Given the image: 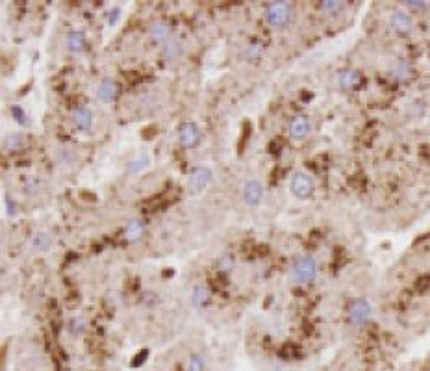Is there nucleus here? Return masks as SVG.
<instances>
[{
	"label": "nucleus",
	"instance_id": "f257e3e1",
	"mask_svg": "<svg viewBox=\"0 0 430 371\" xmlns=\"http://www.w3.org/2000/svg\"><path fill=\"white\" fill-rule=\"evenodd\" d=\"M291 8L288 2H271L265 8V19L274 28H282L290 22Z\"/></svg>",
	"mask_w": 430,
	"mask_h": 371
},
{
	"label": "nucleus",
	"instance_id": "f03ea898",
	"mask_svg": "<svg viewBox=\"0 0 430 371\" xmlns=\"http://www.w3.org/2000/svg\"><path fill=\"white\" fill-rule=\"evenodd\" d=\"M317 275V262L313 260V256H310V254H304V256H300L297 262H295V266H293V277L297 282H302V284H306V282H312L313 278Z\"/></svg>",
	"mask_w": 430,
	"mask_h": 371
},
{
	"label": "nucleus",
	"instance_id": "7ed1b4c3",
	"mask_svg": "<svg viewBox=\"0 0 430 371\" xmlns=\"http://www.w3.org/2000/svg\"><path fill=\"white\" fill-rule=\"evenodd\" d=\"M313 180L310 178V175L306 173H302V171H297L295 175L291 176V182H290V189L291 193L295 195L297 199H310L312 195H313Z\"/></svg>",
	"mask_w": 430,
	"mask_h": 371
},
{
	"label": "nucleus",
	"instance_id": "20e7f679",
	"mask_svg": "<svg viewBox=\"0 0 430 371\" xmlns=\"http://www.w3.org/2000/svg\"><path fill=\"white\" fill-rule=\"evenodd\" d=\"M371 317V305L365 299H356L349 306V321L356 327L365 325Z\"/></svg>",
	"mask_w": 430,
	"mask_h": 371
},
{
	"label": "nucleus",
	"instance_id": "39448f33",
	"mask_svg": "<svg viewBox=\"0 0 430 371\" xmlns=\"http://www.w3.org/2000/svg\"><path fill=\"white\" fill-rule=\"evenodd\" d=\"M212 180V171L210 167L200 165L195 167L191 173H189V180H187V187L191 193H200L202 189H206V186L210 184Z\"/></svg>",
	"mask_w": 430,
	"mask_h": 371
},
{
	"label": "nucleus",
	"instance_id": "423d86ee",
	"mask_svg": "<svg viewBox=\"0 0 430 371\" xmlns=\"http://www.w3.org/2000/svg\"><path fill=\"white\" fill-rule=\"evenodd\" d=\"M71 121L80 132H89L93 126V113L87 106H76L71 111Z\"/></svg>",
	"mask_w": 430,
	"mask_h": 371
},
{
	"label": "nucleus",
	"instance_id": "0eeeda50",
	"mask_svg": "<svg viewBox=\"0 0 430 371\" xmlns=\"http://www.w3.org/2000/svg\"><path fill=\"white\" fill-rule=\"evenodd\" d=\"M178 138H180L182 147L193 148L200 141V128L196 126L195 123H184L180 126V130H178Z\"/></svg>",
	"mask_w": 430,
	"mask_h": 371
},
{
	"label": "nucleus",
	"instance_id": "6e6552de",
	"mask_svg": "<svg viewBox=\"0 0 430 371\" xmlns=\"http://www.w3.org/2000/svg\"><path fill=\"white\" fill-rule=\"evenodd\" d=\"M119 95V85L112 78H102L97 87V99L100 102H112Z\"/></svg>",
	"mask_w": 430,
	"mask_h": 371
},
{
	"label": "nucleus",
	"instance_id": "1a4fd4ad",
	"mask_svg": "<svg viewBox=\"0 0 430 371\" xmlns=\"http://www.w3.org/2000/svg\"><path fill=\"white\" fill-rule=\"evenodd\" d=\"M262 197H263V187L258 180H249V182H245V186H243L245 203L251 204V206H258V204L262 203Z\"/></svg>",
	"mask_w": 430,
	"mask_h": 371
},
{
	"label": "nucleus",
	"instance_id": "9d476101",
	"mask_svg": "<svg viewBox=\"0 0 430 371\" xmlns=\"http://www.w3.org/2000/svg\"><path fill=\"white\" fill-rule=\"evenodd\" d=\"M390 24L395 32H399V34H406V32H410L411 26H413V21L411 17L406 13V11H401V9H397V11H393L391 17H390Z\"/></svg>",
	"mask_w": 430,
	"mask_h": 371
},
{
	"label": "nucleus",
	"instance_id": "9b49d317",
	"mask_svg": "<svg viewBox=\"0 0 430 371\" xmlns=\"http://www.w3.org/2000/svg\"><path fill=\"white\" fill-rule=\"evenodd\" d=\"M310 128H312V124H310L308 117L299 115V117H295V119L290 123V136L293 139L300 141V139H304L310 134Z\"/></svg>",
	"mask_w": 430,
	"mask_h": 371
},
{
	"label": "nucleus",
	"instance_id": "f8f14e48",
	"mask_svg": "<svg viewBox=\"0 0 430 371\" xmlns=\"http://www.w3.org/2000/svg\"><path fill=\"white\" fill-rule=\"evenodd\" d=\"M362 83V74L354 69H345L339 73V85L345 89H354Z\"/></svg>",
	"mask_w": 430,
	"mask_h": 371
},
{
	"label": "nucleus",
	"instance_id": "ddd939ff",
	"mask_svg": "<svg viewBox=\"0 0 430 371\" xmlns=\"http://www.w3.org/2000/svg\"><path fill=\"white\" fill-rule=\"evenodd\" d=\"M65 43L71 52H82L85 48V36L78 30H71L65 37Z\"/></svg>",
	"mask_w": 430,
	"mask_h": 371
},
{
	"label": "nucleus",
	"instance_id": "4468645a",
	"mask_svg": "<svg viewBox=\"0 0 430 371\" xmlns=\"http://www.w3.org/2000/svg\"><path fill=\"white\" fill-rule=\"evenodd\" d=\"M143 232H145V223L134 219V221L126 223V227H124V238L130 241H136L143 236Z\"/></svg>",
	"mask_w": 430,
	"mask_h": 371
},
{
	"label": "nucleus",
	"instance_id": "2eb2a0df",
	"mask_svg": "<svg viewBox=\"0 0 430 371\" xmlns=\"http://www.w3.org/2000/svg\"><path fill=\"white\" fill-rule=\"evenodd\" d=\"M171 34V28L165 21H154L152 24H150V36L154 41H165Z\"/></svg>",
	"mask_w": 430,
	"mask_h": 371
},
{
	"label": "nucleus",
	"instance_id": "dca6fc26",
	"mask_svg": "<svg viewBox=\"0 0 430 371\" xmlns=\"http://www.w3.org/2000/svg\"><path fill=\"white\" fill-rule=\"evenodd\" d=\"M191 303L196 308H202L210 303V291L206 286H196L193 291H191Z\"/></svg>",
	"mask_w": 430,
	"mask_h": 371
},
{
	"label": "nucleus",
	"instance_id": "f3484780",
	"mask_svg": "<svg viewBox=\"0 0 430 371\" xmlns=\"http://www.w3.org/2000/svg\"><path fill=\"white\" fill-rule=\"evenodd\" d=\"M150 164V158L147 152H139L137 156L132 160L130 164H128V173H132V175H136V173H141L145 167L149 165Z\"/></svg>",
	"mask_w": 430,
	"mask_h": 371
},
{
	"label": "nucleus",
	"instance_id": "a211bd4d",
	"mask_svg": "<svg viewBox=\"0 0 430 371\" xmlns=\"http://www.w3.org/2000/svg\"><path fill=\"white\" fill-rule=\"evenodd\" d=\"M343 2H339V0H325V2H321L319 4V9L323 11V13H327V15H337V13H341L343 11Z\"/></svg>",
	"mask_w": 430,
	"mask_h": 371
},
{
	"label": "nucleus",
	"instance_id": "6ab92c4d",
	"mask_svg": "<svg viewBox=\"0 0 430 371\" xmlns=\"http://www.w3.org/2000/svg\"><path fill=\"white\" fill-rule=\"evenodd\" d=\"M85 325H87L85 317H82V315H75V317L69 319L67 330H69L71 334H75V336H78V334H82L85 330Z\"/></svg>",
	"mask_w": 430,
	"mask_h": 371
},
{
	"label": "nucleus",
	"instance_id": "aec40b11",
	"mask_svg": "<svg viewBox=\"0 0 430 371\" xmlns=\"http://www.w3.org/2000/svg\"><path fill=\"white\" fill-rule=\"evenodd\" d=\"M32 241H34V247L39 250H48L50 245H52V238L48 236L47 232H36Z\"/></svg>",
	"mask_w": 430,
	"mask_h": 371
},
{
	"label": "nucleus",
	"instance_id": "412c9836",
	"mask_svg": "<svg viewBox=\"0 0 430 371\" xmlns=\"http://www.w3.org/2000/svg\"><path fill=\"white\" fill-rule=\"evenodd\" d=\"M263 54V46L262 43H258V41H253L251 45H247L245 48V58L249 60V62H258Z\"/></svg>",
	"mask_w": 430,
	"mask_h": 371
},
{
	"label": "nucleus",
	"instance_id": "4be33fe9",
	"mask_svg": "<svg viewBox=\"0 0 430 371\" xmlns=\"http://www.w3.org/2000/svg\"><path fill=\"white\" fill-rule=\"evenodd\" d=\"M393 76L397 78V80H406V78H410V74H411V69H410V65L406 63V62H399V63L393 67Z\"/></svg>",
	"mask_w": 430,
	"mask_h": 371
},
{
	"label": "nucleus",
	"instance_id": "5701e85b",
	"mask_svg": "<svg viewBox=\"0 0 430 371\" xmlns=\"http://www.w3.org/2000/svg\"><path fill=\"white\" fill-rule=\"evenodd\" d=\"M180 54V43L178 41H169L163 45V56L169 58V60H173V58H176Z\"/></svg>",
	"mask_w": 430,
	"mask_h": 371
},
{
	"label": "nucleus",
	"instance_id": "b1692460",
	"mask_svg": "<svg viewBox=\"0 0 430 371\" xmlns=\"http://www.w3.org/2000/svg\"><path fill=\"white\" fill-rule=\"evenodd\" d=\"M20 143H22V139H20L19 134H10V136H6L4 139V147L8 148V150H17L20 147Z\"/></svg>",
	"mask_w": 430,
	"mask_h": 371
},
{
	"label": "nucleus",
	"instance_id": "393cba45",
	"mask_svg": "<svg viewBox=\"0 0 430 371\" xmlns=\"http://www.w3.org/2000/svg\"><path fill=\"white\" fill-rule=\"evenodd\" d=\"M232 266H234V258L230 254H223L217 258V269H221V271H228Z\"/></svg>",
	"mask_w": 430,
	"mask_h": 371
},
{
	"label": "nucleus",
	"instance_id": "a878e982",
	"mask_svg": "<svg viewBox=\"0 0 430 371\" xmlns=\"http://www.w3.org/2000/svg\"><path fill=\"white\" fill-rule=\"evenodd\" d=\"M39 186H41V182H39L36 176H28V178L22 182V187H24L28 193H36L39 189Z\"/></svg>",
	"mask_w": 430,
	"mask_h": 371
},
{
	"label": "nucleus",
	"instance_id": "bb28decb",
	"mask_svg": "<svg viewBox=\"0 0 430 371\" xmlns=\"http://www.w3.org/2000/svg\"><path fill=\"white\" fill-rule=\"evenodd\" d=\"M189 371H204V360L198 354H191V358H189Z\"/></svg>",
	"mask_w": 430,
	"mask_h": 371
},
{
	"label": "nucleus",
	"instance_id": "cd10ccee",
	"mask_svg": "<svg viewBox=\"0 0 430 371\" xmlns=\"http://www.w3.org/2000/svg\"><path fill=\"white\" fill-rule=\"evenodd\" d=\"M147 356H149V349H143V351H139L137 354H136V358L132 360V368H139L141 364L147 360Z\"/></svg>",
	"mask_w": 430,
	"mask_h": 371
},
{
	"label": "nucleus",
	"instance_id": "c85d7f7f",
	"mask_svg": "<svg viewBox=\"0 0 430 371\" xmlns=\"http://www.w3.org/2000/svg\"><path fill=\"white\" fill-rule=\"evenodd\" d=\"M141 301H143L145 305L152 306V305H158V303H159V297L156 295V293H152V291H145V293H143V299H141Z\"/></svg>",
	"mask_w": 430,
	"mask_h": 371
},
{
	"label": "nucleus",
	"instance_id": "c756f323",
	"mask_svg": "<svg viewBox=\"0 0 430 371\" xmlns=\"http://www.w3.org/2000/svg\"><path fill=\"white\" fill-rule=\"evenodd\" d=\"M10 113H11V115H13V117H15V119L19 121L20 124H24V123H28V121H26V113H24V111L20 110L19 106H13V108H11V110H10Z\"/></svg>",
	"mask_w": 430,
	"mask_h": 371
},
{
	"label": "nucleus",
	"instance_id": "7c9ffc66",
	"mask_svg": "<svg viewBox=\"0 0 430 371\" xmlns=\"http://www.w3.org/2000/svg\"><path fill=\"white\" fill-rule=\"evenodd\" d=\"M406 8H410V9H417V11H423V9H429V4L427 2H417V0H408L406 4H404Z\"/></svg>",
	"mask_w": 430,
	"mask_h": 371
},
{
	"label": "nucleus",
	"instance_id": "2f4dec72",
	"mask_svg": "<svg viewBox=\"0 0 430 371\" xmlns=\"http://www.w3.org/2000/svg\"><path fill=\"white\" fill-rule=\"evenodd\" d=\"M6 206H8V213H10V215H15V213H17V206H15V201L11 199V195H6Z\"/></svg>",
	"mask_w": 430,
	"mask_h": 371
},
{
	"label": "nucleus",
	"instance_id": "473e14b6",
	"mask_svg": "<svg viewBox=\"0 0 430 371\" xmlns=\"http://www.w3.org/2000/svg\"><path fill=\"white\" fill-rule=\"evenodd\" d=\"M119 13H121V9H119V8H113L112 11H110V17H108V24H110V26H113V24L117 22Z\"/></svg>",
	"mask_w": 430,
	"mask_h": 371
}]
</instances>
